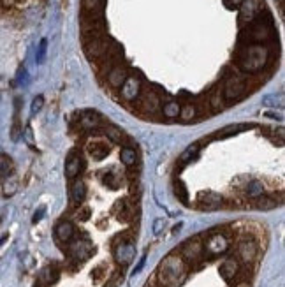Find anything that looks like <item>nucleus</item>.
I'll list each match as a JSON object with an SVG mask.
<instances>
[{
    "label": "nucleus",
    "instance_id": "obj_39",
    "mask_svg": "<svg viewBox=\"0 0 285 287\" xmlns=\"http://www.w3.org/2000/svg\"><path fill=\"white\" fill-rule=\"evenodd\" d=\"M88 217H90V208L85 206L81 211H78V219L80 220H88Z\"/></svg>",
    "mask_w": 285,
    "mask_h": 287
},
{
    "label": "nucleus",
    "instance_id": "obj_29",
    "mask_svg": "<svg viewBox=\"0 0 285 287\" xmlns=\"http://www.w3.org/2000/svg\"><path fill=\"white\" fill-rule=\"evenodd\" d=\"M106 134H108L113 141H116V143H125V141H127L125 134H123V132L120 131L118 127L108 125V129H106Z\"/></svg>",
    "mask_w": 285,
    "mask_h": 287
},
{
    "label": "nucleus",
    "instance_id": "obj_28",
    "mask_svg": "<svg viewBox=\"0 0 285 287\" xmlns=\"http://www.w3.org/2000/svg\"><path fill=\"white\" fill-rule=\"evenodd\" d=\"M90 153H92V157L95 159V161H102V159L109 153V148L102 143H97V144H92V146H90Z\"/></svg>",
    "mask_w": 285,
    "mask_h": 287
},
{
    "label": "nucleus",
    "instance_id": "obj_5",
    "mask_svg": "<svg viewBox=\"0 0 285 287\" xmlns=\"http://www.w3.org/2000/svg\"><path fill=\"white\" fill-rule=\"evenodd\" d=\"M85 53L88 57V60H99L109 53V41L102 35V37L90 39L85 42Z\"/></svg>",
    "mask_w": 285,
    "mask_h": 287
},
{
    "label": "nucleus",
    "instance_id": "obj_32",
    "mask_svg": "<svg viewBox=\"0 0 285 287\" xmlns=\"http://www.w3.org/2000/svg\"><path fill=\"white\" fill-rule=\"evenodd\" d=\"M46 51H48V41H46V39H42V41L39 42L37 55H35V62H37V63L44 62V58H46Z\"/></svg>",
    "mask_w": 285,
    "mask_h": 287
},
{
    "label": "nucleus",
    "instance_id": "obj_34",
    "mask_svg": "<svg viewBox=\"0 0 285 287\" xmlns=\"http://www.w3.org/2000/svg\"><path fill=\"white\" fill-rule=\"evenodd\" d=\"M42 106H44V97L42 95H37V97L32 101V108H30V113L32 115H35V113H39V111L42 110Z\"/></svg>",
    "mask_w": 285,
    "mask_h": 287
},
{
    "label": "nucleus",
    "instance_id": "obj_22",
    "mask_svg": "<svg viewBox=\"0 0 285 287\" xmlns=\"http://www.w3.org/2000/svg\"><path fill=\"white\" fill-rule=\"evenodd\" d=\"M57 279H58V270H57L55 266H46L41 271V277H39V280H41L44 286L55 284L57 282Z\"/></svg>",
    "mask_w": 285,
    "mask_h": 287
},
{
    "label": "nucleus",
    "instance_id": "obj_21",
    "mask_svg": "<svg viewBox=\"0 0 285 287\" xmlns=\"http://www.w3.org/2000/svg\"><path fill=\"white\" fill-rule=\"evenodd\" d=\"M248 129H252V125H248V123L227 125V127H224L222 131H218L217 134H215V138H229V136H234V134H238V132H241V131H248Z\"/></svg>",
    "mask_w": 285,
    "mask_h": 287
},
{
    "label": "nucleus",
    "instance_id": "obj_33",
    "mask_svg": "<svg viewBox=\"0 0 285 287\" xmlns=\"http://www.w3.org/2000/svg\"><path fill=\"white\" fill-rule=\"evenodd\" d=\"M277 206V203L273 201L271 198H266V196H262V198L257 201V208H260V210H271V208Z\"/></svg>",
    "mask_w": 285,
    "mask_h": 287
},
{
    "label": "nucleus",
    "instance_id": "obj_30",
    "mask_svg": "<svg viewBox=\"0 0 285 287\" xmlns=\"http://www.w3.org/2000/svg\"><path fill=\"white\" fill-rule=\"evenodd\" d=\"M2 190H4V196H5V198L13 196L14 192L18 190V180H16V178H13V176L5 178V182H4V187H2Z\"/></svg>",
    "mask_w": 285,
    "mask_h": 287
},
{
    "label": "nucleus",
    "instance_id": "obj_15",
    "mask_svg": "<svg viewBox=\"0 0 285 287\" xmlns=\"http://www.w3.org/2000/svg\"><path fill=\"white\" fill-rule=\"evenodd\" d=\"M239 271V262L238 259L229 258L220 264V277H222L226 282H231Z\"/></svg>",
    "mask_w": 285,
    "mask_h": 287
},
{
    "label": "nucleus",
    "instance_id": "obj_36",
    "mask_svg": "<svg viewBox=\"0 0 285 287\" xmlns=\"http://www.w3.org/2000/svg\"><path fill=\"white\" fill-rule=\"evenodd\" d=\"M164 228H166V219H155V222H153V234H160V232L164 231Z\"/></svg>",
    "mask_w": 285,
    "mask_h": 287
},
{
    "label": "nucleus",
    "instance_id": "obj_13",
    "mask_svg": "<svg viewBox=\"0 0 285 287\" xmlns=\"http://www.w3.org/2000/svg\"><path fill=\"white\" fill-rule=\"evenodd\" d=\"M74 234H76L74 224L69 222V220H62V222H58L57 228H55V236H57L58 241H62V243H71Z\"/></svg>",
    "mask_w": 285,
    "mask_h": 287
},
{
    "label": "nucleus",
    "instance_id": "obj_35",
    "mask_svg": "<svg viewBox=\"0 0 285 287\" xmlns=\"http://www.w3.org/2000/svg\"><path fill=\"white\" fill-rule=\"evenodd\" d=\"M197 153H199V144H192V146L187 148V152L181 155V161H189V159H192V157H196Z\"/></svg>",
    "mask_w": 285,
    "mask_h": 287
},
{
    "label": "nucleus",
    "instance_id": "obj_16",
    "mask_svg": "<svg viewBox=\"0 0 285 287\" xmlns=\"http://www.w3.org/2000/svg\"><path fill=\"white\" fill-rule=\"evenodd\" d=\"M139 104H141L142 110H146L148 113H155V111L160 108V99L155 92L146 90V92L142 93V97L139 99Z\"/></svg>",
    "mask_w": 285,
    "mask_h": 287
},
{
    "label": "nucleus",
    "instance_id": "obj_14",
    "mask_svg": "<svg viewBox=\"0 0 285 287\" xmlns=\"http://www.w3.org/2000/svg\"><path fill=\"white\" fill-rule=\"evenodd\" d=\"M83 169V159L80 153L71 152L65 161V176L67 178H76L80 174V171Z\"/></svg>",
    "mask_w": 285,
    "mask_h": 287
},
{
    "label": "nucleus",
    "instance_id": "obj_18",
    "mask_svg": "<svg viewBox=\"0 0 285 287\" xmlns=\"http://www.w3.org/2000/svg\"><path fill=\"white\" fill-rule=\"evenodd\" d=\"M125 80H127V71L122 65H113L111 71L108 72V83L111 85L113 88H120Z\"/></svg>",
    "mask_w": 285,
    "mask_h": 287
},
{
    "label": "nucleus",
    "instance_id": "obj_1",
    "mask_svg": "<svg viewBox=\"0 0 285 287\" xmlns=\"http://www.w3.org/2000/svg\"><path fill=\"white\" fill-rule=\"evenodd\" d=\"M268 58L269 53L262 44H247L236 57V63L241 71L248 72V74H256L264 69Z\"/></svg>",
    "mask_w": 285,
    "mask_h": 287
},
{
    "label": "nucleus",
    "instance_id": "obj_40",
    "mask_svg": "<svg viewBox=\"0 0 285 287\" xmlns=\"http://www.w3.org/2000/svg\"><path fill=\"white\" fill-rule=\"evenodd\" d=\"M42 217H44V208H41L39 211H35V215H34V219H32V222H34V224H37Z\"/></svg>",
    "mask_w": 285,
    "mask_h": 287
},
{
    "label": "nucleus",
    "instance_id": "obj_12",
    "mask_svg": "<svg viewBox=\"0 0 285 287\" xmlns=\"http://www.w3.org/2000/svg\"><path fill=\"white\" fill-rule=\"evenodd\" d=\"M197 203L204 210H217V208L222 206L224 198L220 194H217V192H202L197 198Z\"/></svg>",
    "mask_w": 285,
    "mask_h": 287
},
{
    "label": "nucleus",
    "instance_id": "obj_11",
    "mask_svg": "<svg viewBox=\"0 0 285 287\" xmlns=\"http://www.w3.org/2000/svg\"><path fill=\"white\" fill-rule=\"evenodd\" d=\"M257 254H259V249H257V243L254 240H243L241 243L238 245V256L239 259L247 264L256 261Z\"/></svg>",
    "mask_w": 285,
    "mask_h": 287
},
{
    "label": "nucleus",
    "instance_id": "obj_41",
    "mask_svg": "<svg viewBox=\"0 0 285 287\" xmlns=\"http://www.w3.org/2000/svg\"><path fill=\"white\" fill-rule=\"evenodd\" d=\"M241 2H243V0H226V4L229 5V7H239Z\"/></svg>",
    "mask_w": 285,
    "mask_h": 287
},
{
    "label": "nucleus",
    "instance_id": "obj_3",
    "mask_svg": "<svg viewBox=\"0 0 285 287\" xmlns=\"http://www.w3.org/2000/svg\"><path fill=\"white\" fill-rule=\"evenodd\" d=\"M271 25L266 23V21H252L248 23L247 29L243 30L241 34V41H245L247 44H262L268 39H271Z\"/></svg>",
    "mask_w": 285,
    "mask_h": 287
},
{
    "label": "nucleus",
    "instance_id": "obj_43",
    "mask_svg": "<svg viewBox=\"0 0 285 287\" xmlns=\"http://www.w3.org/2000/svg\"><path fill=\"white\" fill-rule=\"evenodd\" d=\"M27 140L32 141V131H30V129H27Z\"/></svg>",
    "mask_w": 285,
    "mask_h": 287
},
{
    "label": "nucleus",
    "instance_id": "obj_42",
    "mask_svg": "<svg viewBox=\"0 0 285 287\" xmlns=\"http://www.w3.org/2000/svg\"><path fill=\"white\" fill-rule=\"evenodd\" d=\"M144 261H146V258H142V259H141V261H139L138 268H134V271H132V275L139 273V271H141V270H142V266H144Z\"/></svg>",
    "mask_w": 285,
    "mask_h": 287
},
{
    "label": "nucleus",
    "instance_id": "obj_4",
    "mask_svg": "<svg viewBox=\"0 0 285 287\" xmlns=\"http://www.w3.org/2000/svg\"><path fill=\"white\" fill-rule=\"evenodd\" d=\"M245 92H247V86H245V81L239 76H231L226 80V85H224V97H226V101L229 102L239 101L245 95Z\"/></svg>",
    "mask_w": 285,
    "mask_h": 287
},
{
    "label": "nucleus",
    "instance_id": "obj_7",
    "mask_svg": "<svg viewBox=\"0 0 285 287\" xmlns=\"http://www.w3.org/2000/svg\"><path fill=\"white\" fill-rule=\"evenodd\" d=\"M227 249H229V241L224 234H211L202 245V252L208 254L210 258H217L220 254L227 252Z\"/></svg>",
    "mask_w": 285,
    "mask_h": 287
},
{
    "label": "nucleus",
    "instance_id": "obj_2",
    "mask_svg": "<svg viewBox=\"0 0 285 287\" xmlns=\"http://www.w3.org/2000/svg\"><path fill=\"white\" fill-rule=\"evenodd\" d=\"M185 261L178 254H169L168 258L160 262L157 277L162 287H178L185 279Z\"/></svg>",
    "mask_w": 285,
    "mask_h": 287
},
{
    "label": "nucleus",
    "instance_id": "obj_25",
    "mask_svg": "<svg viewBox=\"0 0 285 287\" xmlns=\"http://www.w3.org/2000/svg\"><path fill=\"white\" fill-rule=\"evenodd\" d=\"M262 192H264V187H262V183H260L259 180H252V182H248L247 189H245V194H247L248 198H252V199L260 198Z\"/></svg>",
    "mask_w": 285,
    "mask_h": 287
},
{
    "label": "nucleus",
    "instance_id": "obj_20",
    "mask_svg": "<svg viewBox=\"0 0 285 287\" xmlns=\"http://www.w3.org/2000/svg\"><path fill=\"white\" fill-rule=\"evenodd\" d=\"M86 198V185L83 180H76L71 187V201L74 204H81Z\"/></svg>",
    "mask_w": 285,
    "mask_h": 287
},
{
    "label": "nucleus",
    "instance_id": "obj_24",
    "mask_svg": "<svg viewBox=\"0 0 285 287\" xmlns=\"http://www.w3.org/2000/svg\"><path fill=\"white\" fill-rule=\"evenodd\" d=\"M13 161H11V157L7 155H0V180H5V178L11 176L13 173Z\"/></svg>",
    "mask_w": 285,
    "mask_h": 287
},
{
    "label": "nucleus",
    "instance_id": "obj_27",
    "mask_svg": "<svg viewBox=\"0 0 285 287\" xmlns=\"http://www.w3.org/2000/svg\"><path fill=\"white\" fill-rule=\"evenodd\" d=\"M120 157H122V162L127 168H132V166L136 164V161H138V153H136V150H132V148H123Z\"/></svg>",
    "mask_w": 285,
    "mask_h": 287
},
{
    "label": "nucleus",
    "instance_id": "obj_9",
    "mask_svg": "<svg viewBox=\"0 0 285 287\" xmlns=\"http://www.w3.org/2000/svg\"><path fill=\"white\" fill-rule=\"evenodd\" d=\"M92 254H93V245L88 240H78L69 247V256L76 262H81L85 259H88Z\"/></svg>",
    "mask_w": 285,
    "mask_h": 287
},
{
    "label": "nucleus",
    "instance_id": "obj_44",
    "mask_svg": "<svg viewBox=\"0 0 285 287\" xmlns=\"http://www.w3.org/2000/svg\"><path fill=\"white\" fill-rule=\"evenodd\" d=\"M238 287H248V286H247V284H239Z\"/></svg>",
    "mask_w": 285,
    "mask_h": 287
},
{
    "label": "nucleus",
    "instance_id": "obj_26",
    "mask_svg": "<svg viewBox=\"0 0 285 287\" xmlns=\"http://www.w3.org/2000/svg\"><path fill=\"white\" fill-rule=\"evenodd\" d=\"M101 7H102V0H83L85 14L99 16L101 14Z\"/></svg>",
    "mask_w": 285,
    "mask_h": 287
},
{
    "label": "nucleus",
    "instance_id": "obj_17",
    "mask_svg": "<svg viewBox=\"0 0 285 287\" xmlns=\"http://www.w3.org/2000/svg\"><path fill=\"white\" fill-rule=\"evenodd\" d=\"M181 254L187 261H197L202 254V245L197 240H189L181 247Z\"/></svg>",
    "mask_w": 285,
    "mask_h": 287
},
{
    "label": "nucleus",
    "instance_id": "obj_23",
    "mask_svg": "<svg viewBox=\"0 0 285 287\" xmlns=\"http://www.w3.org/2000/svg\"><path fill=\"white\" fill-rule=\"evenodd\" d=\"M180 110H181V106L178 104L176 101H169V102H166V104H164L162 113H164V116H166V118L172 120V118H178V116H180Z\"/></svg>",
    "mask_w": 285,
    "mask_h": 287
},
{
    "label": "nucleus",
    "instance_id": "obj_6",
    "mask_svg": "<svg viewBox=\"0 0 285 287\" xmlns=\"http://www.w3.org/2000/svg\"><path fill=\"white\" fill-rule=\"evenodd\" d=\"M260 9H262V2L260 0H243L241 5H239V23L241 25H248L252 21H256Z\"/></svg>",
    "mask_w": 285,
    "mask_h": 287
},
{
    "label": "nucleus",
    "instance_id": "obj_31",
    "mask_svg": "<svg viewBox=\"0 0 285 287\" xmlns=\"http://www.w3.org/2000/svg\"><path fill=\"white\" fill-rule=\"evenodd\" d=\"M180 116H181V120H185V122H190V120L196 116V108H194L192 104H187L185 108H181L180 110Z\"/></svg>",
    "mask_w": 285,
    "mask_h": 287
},
{
    "label": "nucleus",
    "instance_id": "obj_8",
    "mask_svg": "<svg viewBox=\"0 0 285 287\" xmlns=\"http://www.w3.org/2000/svg\"><path fill=\"white\" fill-rule=\"evenodd\" d=\"M136 256V247L132 241H122L120 245L114 247V261L120 264V266H127L134 261Z\"/></svg>",
    "mask_w": 285,
    "mask_h": 287
},
{
    "label": "nucleus",
    "instance_id": "obj_38",
    "mask_svg": "<svg viewBox=\"0 0 285 287\" xmlns=\"http://www.w3.org/2000/svg\"><path fill=\"white\" fill-rule=\"evenodd\" d=\"M211 106H213L215 110H218V108L222 106V101H220V93H213V95H211Z\"/></svg>",
    "mask_w": 285,
    "mask_h": 287
},
{
    "label": "nucleus",
    "instance_id": "obj_37",
    "mask_svg": "<svg viewBox=\"0 0 285 287\" xmlns=\"http://www.w3.org/2000/svg\"><path fill=\"white\" fill-rule=\"evenodd\" d=\"M176 185H180V189H178V187H176V196L181 199V203H187V201H189V196H187V190H185L183 183L178 182Z\"/></svg>",
    "mask_w": 285,
    "mask_h": 287
},
{
    "label": "nucleus",
    "instance_id": "obj_19",
    "mask_svg": "<svg viewBox=\"0 0 285 287\" xmlns=\"http://www.w3.org/2000/svg\"><path fill=\"white\" fill-rule=\"evenodd\" d=\"M81 127L86 129V131H92V129H97V127L102 123V118L99 116V113L95 111H83L81 113Z\"/></svg>",
    "mask_w": 285,
    "mask_h": 287
},
{
    "label": "nucleus",
    "instance_id": "obj_10",
    "mask_svg": "<svg viewBox=\"0 0 285 287\" xmlns=\"http://www.w3.org/2000/svg\"><path fill=\"white\" fill-rule=\"evenodd\" d=\"M122 88V97L125 101H136L141 95V80L136 76H127V80L123 81V85L120 86Z\"/></svg>",
    "mask_w": 285,
    "mask_h": 287
}]
</instances>
